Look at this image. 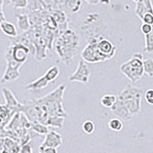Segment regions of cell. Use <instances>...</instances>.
<instances>
[{"label":"cell","instance_id":"obj_1","mask_svg":"<svg viewBox=\"0 0 153 153\" xmlns=\"http://www.w3.org/2000/svg\"><path fill=\"white\" fill-rule=\"evenodd\" d=\"M54 45L58 56L62 59L63 62L68 65L78 51L80 39L74 30H66L57 38Z\"/></svg>","mask_w":153,"mask_h":153},{"label":"cell","instance_id":"obj_2","mask_svg":"<svg viewBox=\"0 0 153 153\" xmlns=\"http://www.w3.org/2000/svg\"><path fill=\"white\" fill-rule=\"evenodd\" d=\"M65 90L66 84H61L57 89L51 91L45 97L35 100L37 103L42 107L48 117H61L65 118L68 117L62 105L63 96Z\"/></svg>","mask_w":153,"mask_h":153},{"label":"cell","instance_id":"obj_3","mask_svg":"<svg viewBox=\"0 0 153 153\" xmlns=\"http://www.w3.org/2000/svg\"><path fill=\"white\" fill-rule=\"evenodd\" d=\"M143 94L144 91L143 89L132 85H127L117 97L122 101L127 110L133 117L141 112Z\"/></svg>","mask_w":153,"mask_h":153},{"label":"cell","instance_id":"obj_4","mask_svg":"<svg viewBox=\"0 0 153 153\" xmlns=\"http://www.w3.org/2000/svg\"><path fill=\"white\" fill-rule=\"evenodd\" d=\"M143 54L139 52L134 53L130 59L123 63L120 71L126 76L132 84H136L141 80L144 75L143 61Z\"/></svg>","mask_w":153,"mask_h":153},{"label":"cell","instance_id":"obj_5","mask_svg":"<svg viewBox=\"0 0 153 153\" xmlns=\"http://www.w3.org/2000/svg\"><path fill=\"white\" fill-rule=\"evenodd\" d=\"M30 52V49L26 45L19 42H13L6 49V54L14 61L22 64L25 63Z\"/></svg>","mask_w":153,"mask_h":153},{"label":"cell","instance_id":"obj_6","mask_svg":"<svg viewBox=\"0 0 153 153\" xmlns=\"http://www.w3.org/2000/svg\"><path fill=\"white\" fill-rule=\"evenodd\" d=\"M95 44L103 62L112 59L116 54L117 47L106 38H101L97 42H96Z\"/></svg>","mask_w":153,"mask_h":153},{"label":"cell","instance_id":"obj_7","mask_svg":"<svg viewBox=\"0 0 153 153\" xmlns=\"http://www.w3.org/2000/svg\"><path fill=\"white\" fill-rule=\"evenodd\" d=\"M91 71L87 63L84 60H80L76 71L69 76L70 82H79L81 84H87L91 76Z\"/></svg>","mask_w":153,"mask_h":153},{"label":"cell","instance_id":"obj_8","mask_svg":"<svg viewBox=\"0 0 153 153\" xmlns=\"http://www.w3.org/2000/svg\"><path fill=\"white\" fill-rule=\"evenodd\" d=\"M82 60L88 63L103 62L102 58L98 52L95 42L88 43L81 51Z\"/></svg>","mask_w":153,"mask_h":153},{"label":"cell","instance_id":"obj_9","mask_svg":"<svg viewBox=\"0 0 153 153\" xmlns=\"http://www.w3.org/2000/svg\"><path fill=\"white\" fill-rule=\"evenodd\" d=\"M45 136L43 143L38 146V151L41 152L42 149L45 147H53L57 149L62 144V137L58 132L55 131H49Z\"/></svg>","mask_w":153,"mask_h":153},{"label":"cell","instance_id":"obj_10","mask_svg":"<svg viewBox=\"0 0 153 153\" xmlns=\"http://www.w3.org/2000/svg\"><path fill=\"white\" fill-rule=\"evenodd\" d=\"M2 92L3 94V97L5 100V106L9 108L12 111H14L16 113L21 112L22 103H20L16 99L13 93L7 87H3L2 89Z\"/></svg>","mask_w":153,"mask_h":153},{"label":"cell","instance_id":"obj_11","mask_svg":"<svg viewBox=\"0 0 153 153\" xmlns=\"http://www.w3.org/2000/svg\"><path fill=\"white\" fill-rule=\"evenodd\" d=\"M112 113L116 115L118 118L122 120L123 121H129L132 119V116L127 110L126 108L122 103V101L117 99L114 104L110 107Z\"/></svg>","mask_w":153,"mask_h":153},{"label":"cell","instance_id":"obj_12","mask_svg":"<svg viewBox=\"0 0 153 153\" xmlns=\"http://www.w3.org/2000/svg\"><path fill=\"white\" fill-rule=\"evenodd\" d=\"M16 113V112L9 110L5 105H0V130L7 126Z\"/></svg>","mask_w":153,"mask_h":153},{"label":"cell","instance_id":"obj_13","mask_svg":"<svg viewBox=\"0 0 153 153\" xmlns=\"http://www.w3.org/2000/svg\"><path fill=\"white\" fill-rule=\"evenodd\" d=\"M49 82L48 81L47 79L45 78V76H40L39 78L36 79L34 81L31 82L29 84H27L25 87V91H38L42 90V89H45L48 87Z\"/></svg>","mask_w":153,"mask_h":153},{"label":"cell","instance_id":"obj_14","mask_svg":"<svg viewBox=\"0 0 153 153\" xmlns=\"http://www.w3.org/2000/svg\"><path fill=\"white\" fill-rule=\"evenodd\" d=\"M20 76V72L19 69L16 68H11L6 67L4 74L2 76V79L0 80L1 84H5V83H11L19 78Z\"/></svg>","mask_w":153,"mask_h":153},{"label":"cell","instance_id":"obj_15","mask_svg":"<svg viewBox=\"0 0 153 153\" xmlns=\"http://www.w3.org/2000/svg\"><path fill=\"white\" fill-rule=\"evenodd\" d=\"M0 30L2 31V33L9 38H14L18 37L17 28L13 23L10 22L4 21L2 23H0Z\"/></svg>","mask_w":153,"mask_h":153},{"label":"cell","instance_id":"obj_16","mask_svg":"<svg viewBox=\"0 0 153 153\" xmlns=\"http://www.w3.org/2000/svg\"><path fill=\"white\" fill-rule=\"evenodd\" d=\"M18 28L22 31H28L31 28V24L29 22V18L28 15L22 14L17 16Z\"/></svg>","mask_w":153,"mask_h":153},{"label":"cell","instance_id":"obj_17","mask_svg":"<svg viewBox=\"0 0 153 153\" xmlns=\"http://www.w3.org/2000/svg\"><path fill=\"white\" fill-rule=\"evenodd\" d=\"M65 117H48L45 121L47 126L55 127L57 129H62L65 122Z\"/></svg>","mask_w":153,"mask_h":153},{"label":"cell","instance_id":"obj_18","mask_svg":"<svg viewBox=\"0 0 153 153\" xmlns=\"http://www.w3.org/2000/svg\"><path fill=\"white\" fill-rule=\"evenodd\" d=\"M59 75L60 68L57 65H53V66H51L47 70V71L45 72L44 76H45V78L47 79L48 81L51 83V82L55 80L59 76Z\"/></svg>","mask_w":153,"mask_h":153},{"label":"cell","instance_id":"obj_19","mask_svg":"<svg viewBox=\"0 0 153 153\" xmlns=\"http://www.w3.org/2000/svg\"><path fill=\"white\" fill-rule=\"evenodd\" d=\"M117 101V96L114 94H105L100 98L101 106L105 108H110Z\"/></svg>","mask_w":153,"mask_h":153},{"label":"cell","instance_id":"obj_20","mask_svg":"<svg viewBox=\"0 0 153 153\" xmlns=\"http://www.w3.org/2000/svg\"><path fill=\"white\" fill-rule=\"evenodd\" d=\"M136 3V9H135V12H136V16L139 17V19L140 20H142L143 16H144L146 13L147 12H150V13H152V12L149 10L148 8L146 7V5H145L144 2H143V0H138Z\"/></svg>","mask_w":153,"mask_h":153},{"label":"cell","instance_id":"obj_21","mask_svg":"<svg viewBox=\"0 0 153 153\" xmlns=\"http://www.w3.org/2000/svg\"><path fill=\"white\" fill-rule=\"evenodd\" d=\"M31 123V129L36 132L37 134L45 136L49 132L48 127L45 124H42L39 122H30Z\"/></svg>","mask_w":153,"mask_h":153},{"label":"cell","instance_id":"obj_22","mask_svg":"<svg viewBox=\"0 0 153 153\" xmlns=\"http://www.w3.org/2000/svg\"><path fill=\"white\" fill-rule=\"evenodd\" d=\"M108 126L112 131L120 132L123 128V122L122 120H120L118 117H114L109 121Z\"/></svg>","mask_w":153,"mask_h":153},{"label":"cell","instance_id":"obj_23","mask_svg":"<svg viewBox=\"0 0 153 153\" xmlns=\"http://www.w3.org/2000/svg\"><path fill=\"white\" fill-rule=\"evenodd\" d=\"M145 41H146V44H145V47L143 51L146 53H151L153 52V34L152 31L150 32L149 34L145 35Z\"/></svg>","mask_w":153,"mask_h":153},{"label":"cell","instance_id":"obj_24","mask_svg":"<svg viewBox=\"0 0 153 153\" xmlns=\"http://www.w3.org/2000/svg\"><path fill=\"white\" fill-rule=\"evenodd\" d=\"M143 70L144 73L148 75L149 77L153 76V60L152 58H147L143 59Z\"/></svg>","mask_w":153,"mask_h":153},{"label":"cell","instance_id":"obj_25","mask_svg":"<svg viewBox=\"0 0 153 153\" xmlns=\"http://www.w3.org/2000/svg\"><path fill=\"white\" fill-rule=\"evenodd\" d=\"M82 129L86 134L91 135V134L94 133V130H95V125L91 120H86L82 125Z\"/></svg>","mask_w":153,"mask_h":153},{"label":"cell","instance_id":"obj_26","mask_svg":"<svg viewBox=\"0 0 153 153\" xmlns=\"http://www.w3.org/2000/svg\"><path fill=\"white\" fill-rule=\"evenodd\" d=\"M11 3L13 4L15 8L24 9L28 5V0H11Z\"/></svg>","mask_w":153,"mask_h":153},{"label":"cell","instance_id":"obj_27","mask_svg":"<svg viewBox=\"0 0 153 153\" xmlns=\"http://www.w3.org/2000/svg\"><path fill=\"white\" fill-rule=\"evenodd\" d=\"M145 100L147 102L149 105L152 106L153 105V90L152 88L149 89L146 91L144 94Z\"/></svg>","mask_w":153,"mask_h":153},{"label":"cell","instance_id":"obj_28","mask_svg":"<svg viewBox=\"0 0 153 153\" xmlns=\"http://www.w3.org/2000/svg\"><path fill=\"white\" fill-rule=\"evenodd\" d=\"M143 23H146V24L152 25L153 24V15L152 13L150 12H147L143 16V19L141 20Z\"/></svg>","mask_w":153,"mask_h":153},{"label":"cell","instance_id":"obj_29","mask_svg":"<svg viewBox=\"0 0 153 153\" xmlns=\"http://www.w3.org/2000/svg\"><path fill=\"white\" fill-rule=\"evenodd\" d=\"M141 31L144 35H147L149 34L150 32L152 31V25L146 24V23H143V25L140 27Z\"/></svg>","mask_w":153,"mask_h":153},{"label":"cell","instance_id":"obj_30","mask_svg":"<svg viewBox=\"0 0 153 153\" xmlns=\"http://www.w3.org/2000/svg\"><path fill=\"white\" fill-rule=\"evenodd\" d=\"M33 152L31 146H30L28 143H25V144L22 145L20 149H19V152H28V153H31Z\"/></svg>","mask_w":153,"mask_h":153},{"label":"cell","instance_id":"obj_31","mask_svg":"<svg viewBox=\"0 0 153 153\" xmlns=\"http://www.w3.org/2000/svg\"><path fill=\"white\" fill-rule=\"evenodd\" d=\"M42 153H57V150L56 148H53V147H45L41 151Z\"/></svg>","mask_w":153,"mask_h":153},{"label":"cell","instance_id":"obj_32","mask_svg":"<svg viewBox=\"0 0 153 153\" xmlns=\"http://www.w3.org/2000/svg\"><path fill=\"white\" fill-rule=\"evenodd\" d=\"M85 1L87 3L89 4V5H97V4L100 2V0H85Z\"/></svg>","mask_w":153,"mask_h":153},{"label":"cell","instance_id":"obj_33","mask_svg":"<svg viewBox=\"0 0 153 153\" xmlns=\"http://www.w3.org/2000/svg\"><path fill=\"white\" fill-rule=\"evenodd\" d=\"M4 21H5V16L4 15L3 12H0V23H2Z\"/></svg>","mask_w":153,"mask_h":153},{"label":"cell","instance_id":"obj_34","mask_svg":"<svg viewBox=\"0 0 153 153\" xmlns=\"http://www.w3.org/2000/svg\"><path fill=\"white\" fill-rule=\"evenodd\" d=\"M3 5L4 1L3 0H0V12H3Z\"/></svg>","mask_w":153,"mask_h":153},{"label":"cell","instance_id":"obj_35","mask_svg":"<svg viewBox=\"0 0 153 153\" xmlns=\"http://www.w3.org/2000/svg\"><path fill=\"white\" fill-rule=\"evenodd\" d=\"M4 1V3L7 4V5H9V4L11 3V0H3Z\"/></svg>","mask_w":153,"mask_h":153},{"label":"cell","instance_id":"obj_36","mask_svg":"<svg viewBox=\"0 0 153 153\" xmlns=\"http://www.w3.org/2000/svg\"><path fill=\"white\" fill-rule=\"evenodd\" d=\"M132 1H133L134 2H137V1H138V0H132Z\"/></svg>","mask_w":153,"mask_h":153}]
</instances>
